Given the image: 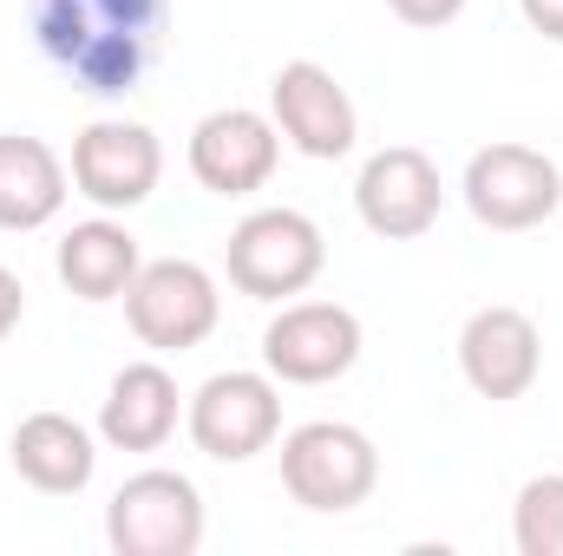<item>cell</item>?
Here are the masks:
<instances>
[{"label": "cell", "instance_id": "cell-17", "mask_svg": "<svg viewBox=\"0 0 563 556\" xmlns=\"http://www.w3.org/2000/svg\"><path fill=\"white\" fill-rule=\"evenodd\" d=\"M144 269L139 236L112 216H92V223H73L59 236V281L79 294V301H125L132 276Z\"/></svg>", "mask_w": 563, "mask_h": 556}, {"label": "cell", "instance_id": "cell-16", "mask_svg": "<svg viewBox=\"0 0 563 556\" xmlns=\"http://www.w3.org/2000/svg\"><path fill=\"white\" fill-rule=\"evenodd\" d=\"M66 184L73 170L59 164V151L26 132H0V230L26 236V230H46L59 210H66Z\"/></svg>", "mask_w": 563, "mask_h": 556}, {"label": "cell", "instance_id": "cell-8", "mask_svg": "<svg viewBox=\"0 0 563 556\" xmlns=\"http://www.w3.org/2000/svg\"><path fill=\"white\" fill-rule=\"evenodd\" d=\"M361 360V321L341 301H282L263 327V367L282 387H328Z\"/></svg>", "mask_w": 563, "mask_h": 556}, {"label": "cell", "instance_id": "cell-9", "mask_svg": "<svg viewBox=\"0 0 563 556\" xmlns=\"http://www.w3.org/2000/svg\"><path fill=\"white\" fill-rule=\"evenodd\" d=\"M354 210H361V223H367L374 236L413 243V236H426V230L439 223V210H445L439 164H432L426 151H413V144L374 151V157L361 164V177H354Z\"/></svg>", "mask_w": 563, "mask_h": 556}, {"label": "cell", "instance_id": "cell-13", "mask_svg": "<svg viewBox=\"0 0 563 556\" xmlns=\"http://www.w3.org/2000/svg\"><path fill=\"white\" fill-rule=\"evenodd\" d=\"M276 164H282L276 119H263L250 105H223V112L197 119V132H190V177L210 197H250L276 177Z\"/></svg>", "mask_w": 563, "mask_h": 556}, {"label": "cell", "instance_id": "cell-18", "mask_svg": "<svg viewBox=\"0 0 563 556\" xmlns=\"http://www.w3.org/2000/svg\"><path fill=\"white\" fill-rule=\"evenodd\" d=\"M511 544H518V556H563V471H544L518 491Z\"/></svg>", "mask_w": 563, "mask_h": 556}, {"label": "cell", "instance_id": "cell-15", "mask_svg": "<svg viewBox=\"0 0 563 556\" xmlns=\"http://www.w3.org/2000/svg\"><path fill=\"white\" fill-rule=\"evenodd\" d=\"M7 452H13V471L33 491H46V498H79L92 485V471H99L92 432L66 413H26L13 425V445Z\"/></svg>", "mask_w": 563, "mask_h": 556}, {"label": "cell", "instance_id": "cell-14", "mask_svg": "<svg viewBox=\"0 0 563 556\" xmlns=\"http://www.w3.org/2000/svg\"><path fill=\"white\" fill-rule=\"evenodd\" d=\"M184 419V393L157 360H132L112 374L106 407H99V438L112 452H157Z\"/></svg>", "mask_w": 563, "mask_h": 556}, {"label": "cell", "instance_id": "cell-20", "mask_svg": "<svg viewBox=\"0 0 563 556\" xmlns=\"http://www.w3.org/2000/svg\"><path fill=\"white\" fill-rule=\"evenodd\" d=\"M20 314H26V288H20V276L0 263V341L20 327Z\"/></svg>", "mask_w": 563, "mask_h": 556}, {"label": "cell", "instance_id": "cell-12", "mask_svg": "<svg viewBox=\"0 0 563 556\" xmlns=\"http://www.w3.org/2000/svg\"><path fill=\"white\" fill-rule=\"evenodd\" d=\"M164 177V144L132 119H99L73 138V190L99 210H139Z\"/></svg>", "mask_w": 563, "mask_h": 556}, {"label": "cell", "instance_id": "cell-1", "mask_svg": "<svg viewBox=\"0 0 563 556\" xmlns=\"http://www.w3.org/2000/svg\"><path fill=\"white\" fill-rule=\"evenodd\" d=\"M40 53L99 99H125L164 46L170 0H26Z\"/></svg>", "mask_w": 563, "mask_h": 556}, {"label": "cell", "instance_id": "cell-19", "mask_svg": "<svg viewBox=\"0 0 563 556\" xmlns=\"http://www.w3.org/2000/svg\"><path fill=\"white\" fill-rule=\"evenodd\" d=\"M407 26H445V20H459L465 13V0H387Z\"/></svg>", "mask_w": 563, "mask_h": 556}, {"label": "cell", "instance_id": "cell-10", "mask_svg": "<svg viewBox=\"0 0 563 556\" xmlns=\"http://www.w3.org/2000/svg\"><path fill=\"white\" fill-rule=\"evenodd\" d=\"M269 119H276V132L301 157H321V164L347 157L354 138H361V119H354L347 86L328 66H314V59H288L276 79H269Z\"/></svg>", "mask_w": 563, "mask_h": 556}, {"label": "cell", "instance_id": "cell-2", "mask_svg": "<svg viewBox=\"0 0 563 556\" xmlns=\"http://www.w3.org/2000/svg\"><path fill=\"white\" fill-rule=\"evenodd\" d=\"M380 485V452L347 419H308L282 438V491L301 511H354Z\"/></svg>", "mask_w": 563, "mask_h": 556}, {"label": "cell", "instance_id": "cell-5", "mask_svg": "<svg viewBox=\"0 0 563 556\" xmlns=\"http://www.w3.org/2000/svg\"><path fill=\"white\" fill-rule=\"evenodd\" d=\"M106 544L119 556H197L203 551V491L164 465L125 478L106 504Z\"/></svg>", "mask_w": 563, "mask_h": 556}, {"label": "cell", "instance_id": "cell-4", "mask_svg": "<svg viewBox=\"0 0 563 556\" xmlns=\"http://www.w3.org/2000/svg\"><path fill=\"white\" fill-rule=\"evenodd\" d=\"M321 263H328V243H321L314 216H301V210H250L223 243V269L236 281V294H250V301L301 294L321 276Z\"/></svg>", "mask_w": 563, "mask_h": 556}, {"label": "cell", "instance_id": "cell-7", "mask_svg": "<svg viewBox=\"0 0 563 556\" xmlns=\"http://www.w3.org/2000/svg\"><path fill=\"white\" fill-rule=\"evenodd\" d=\"M459 190H465V210L485 230L511 236V230H538L544 216H558L563 170L531 144H485V151H472Z\"/></svg>", "mask_w": 563, "mask_h": 556}, {"label": "cell", "instance_id": "cell-11", "mask_svg": "<svg viewBox=\"0 0 563 556\" xmlns=\"http://www.w3.org/2000/svg\"><path fill=\"white\" fill-rule=\"evenodd\" d=\"M459 374L478 400H525L544 374V334L525 308H478L459 327Z\"/></svg>", "mask_w": 563, "mask_h": 556}, {"label": "cell", "instance_id": "cell-6", "mask_svg": "<svg viewBox=\"0 0 563 556\" xmlns=\"http://www.w3.org/2000/svg\"><path fill=\"white\" fill-rule=\"evenodd\" d=\"M184 425H190V445L217 465H250L256 452H269L282 432V393L276 374H210L190 407H184Z\"/></svg>", "mask_w": 563, "mask_h": 556}, {"label": "cell", "instance_id": "cell-21", "mask_svg": "<svg viewBox=\"0 0 563 556\" xmlns=\"http://www.w3.org/2000/svg\"><path fill=\"white\" fill-rule=\"evenodd\" d=\"M518 7H525V20H531L544 40H558L563 46V0H518Z\"/></svg>", "mask_w": 563, "mask_h": 556}, {"label": "cell", "instance_id": "cell-3", "mask_svg": "<svg viewBox=\"0 0 563 556\" xmlns=\"http://www.w3.org/2000/svg\"><path fill=\"white\" fill-rule=\"evenodd\" d=\"M125 321L151 354H190L217 334L223 321V294L217 276L190 256H164V263H144L132 288H125Z\"/></svg>", "mask_w": 563, "mask_h": 556}]
</instances>
